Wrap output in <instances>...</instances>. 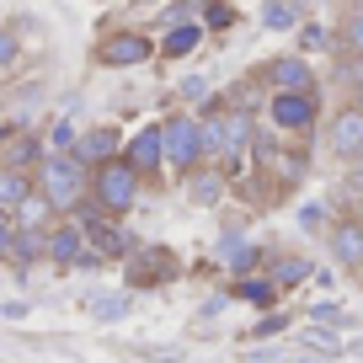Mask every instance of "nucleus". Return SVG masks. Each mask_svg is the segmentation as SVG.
Here are the masks:
<instances>
[{
  "instance_id": "obj_7",
  "label": "nucleus",
  "mask_w": 363,
  "mask_h": 363,
  "mask_svg": "<svg viewBox=\"0 0 363 363\" xmlns=\"http://www.w3.org/2000/svg\"><path fill=\"white\" fill-rule=\"evenodd\" d=\"M262 75H267L272 91H315V65L305 54H278Z\"/></svg>"
},
{
  "instance_id": "obj_28",
  "label": "nucleus",
  "mask_w": 363,
  "mask_h": 363,
  "mask_svg": "<svg viewBox=\"0 0 363 363\" xmlns=\"http://www.w3.org/2000/svg\"><path fill=\"white\" fill-rule=\"evenodd\" d=\"M0 315H6V320H22L27 305H22V299H11V305H0Z\"/></svg>"
},
{
  "instance_id": "obj_10",
  "label": "nucleus",
  "mask_w": 363,
  "mask_h": 363,
  "mask_svg": "<svg viewBox=\"0 0 363 363\" xmlns=\"http://www.w3.org/2000/svg\"><path fill=\"white\" fill-rule=\"evenodd\" d=\"M80 257H86V230H80L75 219H59V225L48 230V262H54V267H80Z\"/></svg>"
},
{
  "instance_id": "obj_3",
  "label": "nucleus",
  "mask_w": 363,
  "mask_h": 363,
  "mask_svg": "<svg viewBox=\"0 0 363 363\" xmlns=\"http://www.w3.org/2000/svg\"><path fill=\"white\" fill-rule=\"evenodd\" d=\"M203 160H208V150H203V123H198V118H187V113H177V118L166 123V166L182 171V177H193Z\"/></svg>"
},
{
  "instance_id": "obj_14",
  "label": "nucleus",
  "mask_w": 363,
  "mask_h": 363,
  "mask_svg": "<svg viewBox=\"0 0 363 363\" xmlns=\"http://www.w3.org/2000/svg\"><path fill=\"white\" fill-rule=\"evenodd\" d=\"M225 171H193V177H187V198H193V203H219V193H225Z\"/></svg>"
},
{
  "instance_id": "obj_26",
  "label": "nucleus",
  "mask_w": 363,
  "mask_h": 363,
  "mask_svg": "<svg viewBox=\"0 0 363 363\" xmlns=\"http://www.w3.org/2000/svg\"><path fill=\"white\" fill-rule=\"evenodd\" d=\"M203 91H208V80H198V75H187V80H182V96H187V102H198Z\"/></svg>"
},
{
  "instance_id": "obj_1",
  "label": "nucleus",
  "mask_w": 363,
  "mask_h": 363,
  "mask_svg": "<svg viewBox=\"0 0 363 363\" xmlns=\"http://www.w3.org/2000/svg\"><path fill=\"white\" fill-rule=\"evenodd\" d=\"M38 193L54 203V214H75L91 198V166L80 155H43V166H38Z\"/></svg>"
},
{
  "instance_id": "obj_4",
  "label": "nucleus",
  "mask_w": 363,
  "mask_h": 363,
  "mask_svg": "<svg viewBox=\"0 0 363 363\" xmlns=\"http://www.w3.org/2000/svg\"><path fill=\"white\" fill-rule=\"evenodd\" d=\"M267 118H272V128L299 134V128H310L320 118V91H272Z\"/></svg>"
},
{
  "instance_id": "obj_18",
  "label": "nucleus",
  "mask_w": 363,
  "mask_h": 363,
  "mask_svg": "<svg viewBox=\"0 0 363 363\" xmlns=\"http://www.w3.org/2000/svg\"><path fill=\"white\" fill-rule=\"evenodd\" d=\"M342 54H358L363 59V11H352L342 22Z\"/></svg>"
},
{
  "instance_id": "obj_25",
  "label": "nucleus",
  "mask_w": 363,
  "mask_h": 363,
  "mask_svg": "<svg viewBox=\"0 0 363 363\" xmlns=\"http://www.w3.org/2000/svg\"><path fill=\"white\" fill-rule=\"evenodd\" d=\"M203 22H208V27H230V22H235V6H208Z\"/></svg>"
},
{
  "instance_id": "obj_23",
  "label": "nucleus",
  "mask_w": 363,
  "mask_h": 363,
  "mask_svg": "<svg viewBox=\"0 0 363 363\" xmlns=\"http://www.w3.org/2000/svg\"><path fill=\"white\" fill-rule=\"evenodd\" d=\"M299 225L305 230H326V203H305L299 208Z\"/></svg>"
},
{
  "instance_id": "obj_11",
  "label": "nucleus",
  "mask_w": 363,
  "mask_h": 363,
  "mask_svg": "<svg viewBox=\"0 0 363 363\" xmlns=\"http://www.w3.org/2000/svg\"><path fill=\"white\" fill-rule=\"evenodd\" d=\"M118 150H123V139H118V128H91V134H80L75 155L86 160L91 171L102 166V160H118Z\"/></svg>"
},
{
  "instance_id": "obj_5",
  "label": "nucleus",
  "mask_w": 363,
  "mask_h": 363,
  "mask_svg": "<svg viewBox=\"0 0 363 363\" xmlns=\"http://www.w3.org/2000/svg\"><path fill=\"white\" fill-rule=\"evenodd\" d=\"M123 160L139 171V177H155L160 166H166V123H150L139 128V134L123 139Z\"/></svg>"
},
{
  "instance_id": "obj_13",
  "label": "nucleus",
  "mask_w": 363,
  "mask_h": 363,
  "mask_svg": "<svg viewBox=\"0 0 363 363\" xmlns=\"http://www.w3.org/2000/svg\"><path fill=\"white\" fill-rule=\"evenodd\" d=\"M219 262H225L230 272H251V267H257V246L240 240V235H225V240H219Z\"/></svg>"
},
{
  "instance_id": "obj_6",
  "label": "nucleus",
  "mask_w": 363,
  "mask_h": 363,
  "mask_svg": "<svg viewBox=\"0 0 363 363\" xmlns=\"http://www.w3.org/2000/svg\"><path fill=\"white\" fill-rule=\"evenodd\" d=\"M150 54H155V43H150L145 33H113V38H102V48H96V59H102L107 69H128V65H145Z\"/></svg>"
},
{
  "instance_id": "obj_24",
  "label": "nucleus",
  "mask_w": 363,
  "mask_h": 363,
  "mask_svg": "<svg viewBox=\"0 0 363 363\" xmlns=\"http://www.w3.org/2000/svg\"><path fill=\"white\" fill-rule=\"evenodd\" d=\"M16 48H22V43H16V33H11V27H0V69L16 65Z\"/></svg>"
},
{
  "instance_id": "obj_22",
  "label": "nucleus",
  "mask_w": 363,
  "mask_h": 363,
  "mask_svg": "<svg viewBox=\"0 0 363 363\" xmlns=\"http://www.w3.org/2000/svg\"><path fill=\"white\" fill-rule=\"evenodd\" d=\"M326 43H331L326 27H299V48H305V54H320Z\"/></svg>"
},
{
  "instance_id": "obj_15",
  "label": "nucleus",
  "mask_w": 363,
  "mask_h": 363,
  "mask_svg": "<svg viewBox=\"0 0 363 363\" xmlns=\"http://www.w3.org/2000/svg\"><path fill=\"white\" fill-rule=\"evenodd\" d=\"M198 43H203V27H198V22H187V27H171V33H166L160 54H166V59H187Z\"/></svg>"
},
{
  "instance_id": "obj_21",
  "label": "nucleus",
  "mask_w": 363,
  "mask_h": 363,
  "mask_svg": "<svg viewBox=\"0 0 363 363\" xmlns=\"http://www.w3.org/2000/svg\"><path fill=\"white\" fill-rule=\"evenodd\" d=\"M240 299H257V305H267V299H278V284H262V278H246V284L235 289Z\"/></svg>"
},
{
  "instance_id": "obj_9",
  "label": "nucleus",
  "mask_w": 363,
  "mask_h": 363,
  "mask_svg": "<svg viewBox=\"0 0 363 363\" xmlns=\"http://www.w3.org/2000/svg\"><path fill=\"white\" fill-rule=\"evenodd\" d=\"M331 155L337 160H358L363 155V107H342L337 118H331Z\"/></svg>"
},
{
  "instance_id": "obj_2",
  "label": "nucleus",
  "mask_w": 363,
  "mask_h": 363,
  "mask_svg": "<svg viewBox=\"0 0 363 363\" xmlns=\"http://www.w3.org/2000/svg\"><path fill=\"white\" fill-rule=\"evenodd\" d=\"M139 182H145V177H139L123 155L102 160V166L91 171V203L102 208V214H128V208L139 203Z\"/></svg>"
},
{
  "instance_id": "obj_8",
  "label": "nucleus",
  "mask_w": 363,
  "mask_h": 363,
  "mask_svg": "<svg viewBox=\"0 0 363 363\" xmlns=\"http://www.w3.org/2000/svg\"><path fill=\"white\" fill-rule=\"evenodd\" d=\"M326 240H331V262L342 272H363V219H337Z\"/></svg>"
},
{
  "instance_id": "obj_30",
  "label": "nucleus",
  "mask_w": 363,
  "mask_h": 363,
  "mask_svg": "<svg viewBox=\"0 0 363 363\" xmlns=\"http://www.w3.org/2000/svg\"><path fill=\"white\" fill-rule=\"evenodd\" d=\"M358 219H363V203H358Z\"/></svg>"
},
{
  "instance_id": "obj_29",
  "label": "nucleus",
  "mask_w": 363,
  "mask_h": 363,
  "mask_svg": "<svg viewBox=\"0 0 363 363\" xmlns=\"http://www.w3.org/2000/svg\"><path fill=\"white\" fill-rule=\"evenodd\" d=\"M352 107H363V80H358V86H352Z\"/></svg>"
},
{
  "instance_id": "obj_27",
  "label": "nucleus",
  "mask_w": 363,
  "mask_h": 363,
  "mask_svg": "<svg viewBox=\"0 0 363 363\" xmlns=\"http://www.w3.org/2000/svg\"><path fill=\"white\" fill-rule=\"evenodd\" d=\"M310 315H315V320H342V310L331 305V299H320V305H310Z\"/></svg>"
},
{
  "instance_id": "obj_19",
  "label": "nucleus",
  "mask_w": 363,
  "mask_h": 363,
  "mask_svg": "<svg viewBox=\"0 0 363 363\" xmlns=\"http://www.w3.org/2000/svg\"><path fill=\"white\" fill-rule=\"evenodd\" d=\"M299 278H310V262H299V257H284V262H278V272H272V284H278V289L299 284Z\"/></svg>"
},
{
  "instance_id": "obj_12",
  "label": "nucleus",
  "mask_w": 363,
  "mask_h": 363,
  "mask_svg": "<svg viewBox=\"0 0 363 363\" xmlns=\"http://www.w3.org/2000/svg\"><path fill=\"white\" fill-rule=\"evenodd\" d=\"M33 193H38V182L27 177L22 166H0V208H6V214H16Z\"/></svg>"
},
{
  "instance_id": "obj_17",
  "label": "nucleus",
  "mask_w": 363,
  "mask_h": 363,
  "mask_svg": "<svg viewBox=\"0 0 363 363\" xmlns=\"http://www.w3.org/2000/svg\"><path fill=\"white\" fill-rule=\"evenodd\" d=\"M262 27H267V33H289V27H299V6H294V0H272V6H262Z\"/></svg>"
},
{
  "instance_id": "obj_20",
  "label": "nucleus",
  "mask_w": 363,
  "mask_h": 363,
  "mask_svg": "<svg viewBox=\"0 0 363 363\" xmlns=\"http://www.w3.org/2000/svg\"><path fill=\"white\" fill-rule=\"evenodd\" d=\"M91 315H96V320H123V315H128V299H123V294L96 299V305H91Z\"/></svg>"
},
{
  "instance_id": "obj_16",
  "label": "nucleus",
  "mask_w": 363,
  "mask_h": 363,
  "mask_svg": "<svg viewBox=\"0 0 363 363\" xmlns=\"http://www.w3.org/2000/svg\"><path fill=\"white\" fill-rule=\"evenodd\" d=\"M11 219H16V230H48V219H54V203H48L43 193H33Z\"/></svg>"
}]
</instances>
